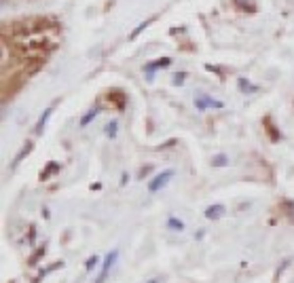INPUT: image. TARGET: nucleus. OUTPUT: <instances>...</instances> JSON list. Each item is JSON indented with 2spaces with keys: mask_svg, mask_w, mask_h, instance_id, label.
I'll return each instance as SVG.
<instances>
[{
  "mask_svg": "<svg viewBox=\"0 0 294 283\" xmlns=\"http://www.w3.org/2000/svg\"><path fill=\"white\" fill-rule=\"evenodd\" d=\"M49 28H58V21L51 17H28L13 21L9 26V30L13 32V36H32L38 32H47Z\"/></svg>",
  "mask_w": 294,
  "mask_h": 283,
  "instance_id": "f257e3e1",
  "label": "nucleus"
},
{
  "mask_svg": "<svg viewBox=\"0 0 294 283\" xmlns=\"http://www.w3.org/2000/svg\"><path fill=\"white\" fill-rule=\"evenodd\" d=\"M174 178V169H167V171H161L157 173L155 178H152L148 182V193H159L161 188H165L167 184H170V180Z\"/></svg>",
  "mask_w": 294,
  "mask_h": 283,
  "instance_id": "f03ea898",
  "label": "nucleus"
},
{
  "mask_svg": "<svg viewBox=\"0 0 294 283\" xmlns=\"http://www.w3.org/2000/svg\"><path fill=\"white\" fill-rule=\"evenodd\" d=\"M222 104L220 100H214V97H209V95H206V93H199V95H195V108L197 110H207V108H222Z\"/></svg>",
  "mask_w": 294,
  "mask_h": 283,
  "instance_id": "7ed1b4c3",
  "label": "nucleus"
},
{
  "mask_svg": "<svg viewBox=\"0 0 294 283\" xmlns=\"http://www.w3.org/2000/svg\"><path fill=\"white\" fill-rule=\"evenodd\" d=\"M117 258H118V250H113V252H108L106 254V258H104V264H102V273H100V277L95 279V283H104L108 277V271L113 268V264L117 262Z\"/></svg>",
  "mask_w": 294,
  "mask_h": 283,
  "instance_id": "20e7f679",
  "label": "nucleus"
},
{
  "mask_svg": "<svg viewBox=\"0 0 294 283\" xmlns=\"http://www.w3.org/2000/svg\"><path fill=\"white\" fill-rule=\"evenodd\" d=\"M108 100L113 102L118 110H125V104H127V95H125V91H121V89H113L108 93Z\"/></svg>",
  "mask_w": 294,
  "mask_h": 283,
  "instance_id": "39448f33",
  "label": "nucleus"
},
{
  "mask_svg": "<svg viewBox=\"0 0 294 283\" xmlns=\"http://www.w3.org/2000/svg\"><path fill=\"white\" fill-rule=\"evenodd\" d=\"M165 66H172V59H170V57H159V59H155V61L146 63V66H144V72L148 74V79H152V72H155V70H159V68H165Z\"/></svg>",
  "mask_w": 294,
  "mask_h": 283,
  "instance_id": "423d86ee",
  "label": "nucleus"
},
{
  "mask_svg": "<svg viewBox=\"0 0 294 283\" xmlns=\"http://www.w3.org/2000/svg\"><path fill=\"white\" fill-rule=\"evenodd\" d=\"M225 214H227L225 205H209V207L206 209V218H207V220H220Z\"/></svg>",
  "mask_w": 294,
  "mask_h": 283,
  "instance_id": "0eeeda50",
  "label": "nucleus"
},
{
  "mask_svg": "<svg viewBox=\"0 0 294 283\" xmlns=\"http://www.w3.org/2000/svg\"><path fill=\"white\" fill-rule=\"evenodd\" d=\"M53 110H55V104H51V106H49V108L43 112V116H40L38 118V123H36V129H34V131H36L38 133V136H40V133H43L45 131V125L49 123V116H51L53 114Z\"/></svg>",
  "mask_w": 294,
  "mask_h": 283,
  "instance_id": "6e6552de",
  "label": "nucleus"
},
{
  "mask_svg": "<svg viewBox=\"0 0 294 283\" xmlns=\"http://www.w3.org/2000/svg\"><path fill=\"white\" fill-rule=\"evenodd\" d=\"M32 148H34V144H32V142H26V144H24V148H22V150L17 152V157H15V161H13V165H11V169H15V167L19 165V163H22V161H24V159L28 157V154L32 152Z\"/></svg>",
  "mask_w": 294,
  "mask_h": 283,
  "instance_id": "1a4fd4ad",
  "label": "nucleus"
},
{
  "mask_svg": "<svg viewBox=\"0 0 294 283\" xmlns=\"http://www.w3.org/2000/svg\"><path fill=\"white\" fill-rule=\"evenodd\" d=\"M59 163H55V161H51V163H49V165L43 169V171H40V180H49V178H51V175L53 173H58L59 171Z\"/></svg>",
  "mask_w": 294,
  "mask_h": 283,
  "instance_id": "9d476101",
  "label": "nucleus"
},
{
  "mask_svg": "<svg viewBox=\"0 0 294 283\" xmlns=\"http://www.w3.org/2000/svg\"><path fill=\"white\" fill-rule=\"evenodd\" d=\"M235 2V6L239 11H248V13H254L256 11V4L252 2V0H233Z\"/></svg>",
  "mask_w": 294,
  "mask_h": 283,
  "instance_id": "9b49d317",
  "label": "nucleus"
},
{
  "mask_svg": "<svg viewBox=\"0 0 294 283\" xmlns=\"http://www.w3.org/2000/svg\"><path fill=\"white\" fill-rule=\"evenodd\" d=\"M237 85H239V89L243 91V93H256V91H258L256 85H252V83L246 81V79H239V81H237Z\"/></svg>",
  "mask_w": 294,
  "mask_h": 283,
  "instance_id": "f8f14e48",
  "label": "nucleus"
},
{
  "mask_svg": "<svg viewBox=\"0 0 294 283\" xmlns=\"http://www.w3.org/2000/svg\"><path fill=\"white\" fill-rule=\"evenodd\" d=\"M265 129L269 131V136H271V140H273V142H277V140H279V131L275 129V125H273V121H271L269 116L265 118Z\"/></svg>",
  "mask_w": 294,
  "mask_h": 283,
  "instance_id": "ddd939ff",
  "label": "nucleus"
},
{
  "mask_svg": "<svg viewBox=\"0 0 294 283\" xmlns=\"http://www.w3.org/2000/svg\"><path fill=\"white\" fill-rule=\"evenodd\" d=\"M155 19H157V17H150V19H146V21H142V24H140V26L136 28V30H134V32L129 34V40H134V38H138V34L142 32V30H146V28H148V26H150V24H152V21H155Z\"/></svg>",
  "mask_w": 294,
  "mask_h": 283,
  "instance_id": "4468645a",
  "label": "nucleus"
},
{
  "mask_svg": "<svg viewBox=\"0 0 294 283\" xmlns=\"http://www.w3.org/2000/svg\"><path fill=\"white\" fill-rule=\"evenodd\" d=\"M97 114H100V108H91V110L87 112V114L81 118V127H87V125H89L91 121H93V118H95Z\"/></svg>",
  "mask_w": 294,
  "mask_h": 283,
  "instance_id": "2eb2a0df",
  "label": "nucleus"
},
{
  "mask_svg": "<svg viewBox=\"0 0 294 283\" xmlns=\"http://www.w3.org/2000/svg\"><path fill=\"white\" fill-rule=\"evenodd\" d=\"M167 226H170V230H176V232H182L184 230V222L182 220H178V218H170V220H167Z\"/></svg>",
  "mask_w": 294,
  "mask_h": 283,
  "instance_id": "dca6fc26",
  "label": "nucleus"
},
{
  "mask_svg": "<svg viewBox=\"0 0 294 283\" xmlns=\"http://www.w3.org/2000/svg\"><path fill=\"white\" fill-rule=\"evenodd\" d=\"M212 165H214V167H227V165H229L227 154H216L214 161H212Z\"/></svg>",
  "mask_w": 294,
  "mask_h": 283,
  "instance_id": "f3484780",
  "label": "nucleus"
},
{
  "mask_svg": "<svg viewBox=\"0 0 294 283\" xmlns=\"http://www.w3.org/2000/svg\"><path fill=\"white\" fill-rule=\"evenodd\" d=\"M117 131H118V123L117 121H110L106 125V136L108 138H117Z\"/></svg>",
  "mask_w": 294,
  "mask_h": 283,
  "instance_id": "a211bd4d",
  "label": "nucleus"
},
{
  "mask_svg": "<svg viewBox=\"0 0 294 283\" xmlns=\"http://www.w3.org/2000/svg\"><path fill=\"white\" fill-rule=\"evenodd\" d=\"M97 262H100V258H97V256H91L87 262H85V271H87V273H89V271H93V268L97 266Z\"/></svg>",
  "mask_w": 294,
  "mask_h": 283,
  "instance_id": "6ab92c4d",
  "label": "nucleus"
},
{
  "mask_svg": "<svg viewBox=\"0 0 294 283\" xmlns=\"http://www.w3.org/2000/svg\"><path fill=\"white\" fill-rule=\"evenodd\" d=\"M45 252H47V245H43V247H40V250H36V252H34V254H32V258H30V264H36V262H38V258L43 256Z\"/></svg>",
  "mask_w": 294,
  "mask_h": 283,
  "instance_id": "aec40b11",
  "label": "nucleus"
},
{
  "mask_svg": "<svg viewBox=\"0 0 294 283\" xmlns=\"http://www.w3.org/2000/svg\"><path fill=\"white\" fill-rule=\"evenodd\" d=\"M184 79H186L184 72H176V74H174V85H176V87H180V85L184 83Z\"/></svg>",
  "mask_w": 294,
  "mask_h": 283,
  "instance_id": "412c9836",
  "label": "nucleus"
},
{
  "mask_svg": "<svg viewBox=\"0 0 294 283\" xmlns=\"http://www.w3.org/2000/svg\"><path fill=\"white\" fill-rule=\"evenodd\" d=\"M150 283H159V281H157V279H152V281H150Z\"/></svg>",
  "mask_w": 294,
  "mask_h": 283,
  "instance_id": "4be33fe9",
  "label": "nucleus"
}]
</instances>
